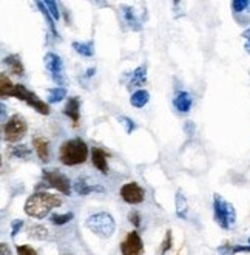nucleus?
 <instances>
[{"label": "nucleus", "instance_id": "12", "mask_svg": "<svg viewBox=\"0 0 250 255\" xmlns=\"http://www.w3.org/2000/svg\"><path fill=\"white\" fill-rule=\"evenodd\" d=\"M73 189L78 195H82V197H86V195H90L93 192H105V189L99 186V184H88L83 178H78L75 184H73Z\"/></svg>", "mask_w": 250, "mask_h": 255}, {"label": "nucleus", "instance_id": "20", "mask_svg": "<svg viewBox=\"0 0 250 255\" xmlns=\"http://www.w3.org/2000/svg\"><path fill=\"white\" fill-rule=\"evenodd\" d=\"M75 48L76 53H79L83 57H91L94 54V42L88 40V42H73L71 45Z\"/></svg>", "mask_w": 250, "mask_h": 255}, {"label": "nucleus", "instance_id": "30", "mask_svg": "<svg viewBox=\"0 0 250 255\" xmlns=\"http://www.w3.org/2000/svg\"><path fill=\"white\" fill-rule=\"evenodd\" d=\"M247 6H249V0H233L232 2V9L235 14L247 11Z\"/></svg>", "mask_w": 250, "mask_h": 255}, {"label": "nucleus", "instance_id": "6", "mask_svg": "<svg viewBox=\"0 0 250 255\" xmlns=\"http://www.w3.org/2000/svg\"><path fill=\"white\" fill-rule=\"evenodd\" d=\"M28 131V124H26V119L16 113L12 115L8 121L3 126V134H5V139L8 142H17L20 141Z\"/></svg>", "mask_w": 250, "mask_h": 255}, {"label": "nucleus", "instance_id": "23", "mask_svg": "<svg viewBox=\"0 0 250 255\" xmlns=\"http://www.w3.org/2000/svg\"><path fill=\"white\" fill-rule=\"evenodd\" d=\"M67 98V90L64 87H54L48 88V102L50 104H57Z\"/></svg>", "mask_w": 250, "mask_h": 255}, {"label": "nucleus", "instance_id": "1", "mask_svg": "<svg viewBox=\"0 0 250 255\" xmlns=\"http://www.w3.org/2000/svg\"><path fill=\"white\" fill-rule=\"evenodd\" d=\"M62 206V200L56 197L53 193H48L45 190H39L36 193H33L31 197H28L26 203H25V214L31 218L36 220H43L50 212L51 209Z\"/></svg>", "mask_w": 250, "mask_h": 255}, {"label": "nucleus", "instance_id": "32", "mask_svg": "<svg viewBox=\"0 0 250 255\" xmlns=\"http://www.w3.org/2000/svg\"><path fill=\"white\" fill-rule=\"evenodd\" d=\"M17 255H39L37 251L29 245H19L17 246Z\"/></svg>", "mask_w": 250, "mask_h": 255}, {"label": "nucleus", "instance_id": "3", "mask_svg": "<svg viewBox=\"0 0 250 255\" xmlns=\"http://www.w3.org/2000/svg\"><path fill=\"white\" fill-rule=\"evenodd\" d=\"M213 214H215V221L226 231L233 229L235 224H237V211H235L233 204L226 201L218 193H215L213 197Z\"/></svg>", "mask_w": 250, "mask_h": 255}, {"label": "nucleus", "instance_id": "21", "mask_svg": "<svg viewBox=\"0 0 250 255\" xmlns=\"http://www.w3.org/2000/svg\"><path fill=\"white\" fill-rule=\"evenodd\" d=\"M147 81V67L141 65L138 67L133 74H131V79H130V85L131 87H142Z\"/></svg>", "mask_w": 250, "mask_h": 255}, {"label": "nucleus", "instance_id": "4", "mask_svg": "<svg viewBox=\"0 0 250 255\" xmlns=\"http://www.w3.org/2000/svg\"><path fill=\"white\" fill-rule=\"evenodd\" d=\"M85 226L90 229L93 234L102 238H108L116 231V223L114 218L107 212H99L94 215H90L85 221Z\"/></svg>", "mask_w": 250, "mask_h": 255}, {"label": "nucleus", "instance_id": "35", "mask_svg": "<svg viewBox=\"0 0 250 255\" xmlns=\"http://www.w3.org/2000/svg\"><path fill=\"white\" fill-rule=\"evenodd\" d=\"M218 252L219 255H235V246H221Z\"/></svg>", "mask_w": 250, "mask_h": 255}, {"label": "nucleus", "instance_id": "36", "mask_svg": "<svg viewBox=\"0 0 250 255\" xmlns=\"http://www.w3.org/2000/svg\"><path fill=\"white\" fill-rule=\"evenodd\" d=\"M243 37L246 39V51L250 53V28L246 29V31L243 33Z\"/></svg>", "mask_w": 250, "mask_h": 255}, {"label": "nucleus", "instance_id": "2", "mask_svg": "<svg viewBox=\"0 0 250 255\" xmlns=\"http://www.w3.org/2000/svg\"><path fill=\"white\" fill-rule=\"evenodd\" d=\"M88 158V145L82 138H73L65 141L59 150V159L64 166L73 167L83 164Z\"/></svg>", "mask_w": 250, "mask_h": 255}, {"label": "nucleus", "instance_id": "24", "mask_svg": "<svg viewBox=\"0 0 250 255\" xmlns=\"http://www.w3.org/2000/svg\"><path fill=\"white\" fill-rule=\"evenodd\" d=\"M28 235L36 238V240H47L48 231L45 226H42V224H33V226L28 228Z\"/></svg>", "mask_w": 250, "mask_h": 255}, {"label": "nucleus", "instance_id": "27", "mask_svg": "<svg viewBox=\"0 0 250 255\" xmlns=\"http://www.w3.org/2000/svg\"><path fill=\"white\" fill-rule=\"evenodd\" d=\"M51 223L54 224V226H64V224H67L68 221L73 220V214L71 212H67V214H54L51 215Z\"/></svg>", "mask_w": 250, "mask_h": 255}, {"label": "nucleus", "instance_id": "19", "mask_svg": "<svg viewBox=\"0 0 250 255\" xmlns=\"http://www.w3.org/2000/svg\"><path fill=\"white\" fill-rule=\"evenodd\" d=\"M149 101H150V93L147 92V90H138V92H135L130 98V104L136 109L145 107L147 104H149Z\"/></svg>", "mask_w": 250, "mask_h": 255}, {"label": "nucleus", "instance_id": "31", "mask_svg": "<svg viewBox=\"0 0 250 255\" xmlns=\"http://www.w3.org/2000/svg\"><path fill=\"white\" fill-rule=\"evenodd\" d=\"M170 248H171V231H167L164 242L161 243V255H166L170 251Z\"/></svg>", "mask_w": 250, "mask_h": 255}, {"label": "nucleus", "instance_id": "37", "mask_svg": "<svg viewBox=\"0 0 250 255\" xmlns=\"http://www.w3.org/2000/svg\"><path fill=\"white\" fill-rule=\"evenodd\" d=\"M247 11L250 12V2H249V6H247Z\"/></svg>", "mask_w": 250, "mask_h": 255}, {"label": "nucleus", "instance_id": "33", "mask_svg": "<svg viewBox=\"0 0 250 255\" xmlns=\"http://www.w3.org/2000/svg\"><path fill=\"white\" fill-rule=\"evenodd\" d=\"M22 228H23V221L22 220H14L11 223V237H16L20 232Z\"/></svg>", "mask_w": 250, "mask_h": 255}, {"label": "nucleus", "instance_id": "16", "mask_svg": "<svg viewBox=\"0 0 250 255\" xmlns=\"http://www.w3.org/2000/svg\"><path fill=\"white\" fill-rule=\"evenodd\" d=\"M122 16H124V20H125V23L128 25V28H131L133 31H141V29H142V23H141V20L136 17V14H135L133 8L124 6V8H122Z\"/></svg>", "mask_w": 250, "mask_h": 255}, {"label": "nucleus", "instance_id": "11", "mask_svg": "<svg viewBox=\"0 0 250 255\" xmlns=\"http://www.w3.org/2000/svg\"><path fill=\"white\" fill-rule=\"evenodd\" d=\"M64 113L71 119L73 124H75V127H78L79 124V119H81V101L79 98L73 96L67 101V106L64 109Z\"/></svg>", "mask_w": 250, "mask_h": 255}, {"label": "nucleus", "instance_id": "13", "mask_svg": "<svg viewBox=\"0 0 250 255\" xmlns=\"http://www.w3.org/2000/svg\"><path fill=\"white\" fill-rule=\"evenodd\" d=\"M91 162H93V166H94L100 173H104V175L108 173L107 153H105L102 148H99V147H94V148H93V152H91Z\"/></svg>", "mask_w": 250, "mask_h": 255}, {"label": "nucleus", "instance_id": "26", "mask_svg": "<svg viewBox=\"0 0 250 255\" xmlns=\"http://www.w3.org/2000/svg\"><path fill=\"white\" fill-rule=\"evenodd\" d=\"M36 5L39 6V9L42 11V14H43V17H45L47 20H48V26H50V29L53 31V34L54 36H59V33H57V29H56V20L51 17V14H50V11H48V8L45 6V2H36Z\"/></svg>", "mask_w": 250, "mask_h": 255}, {"label": "nucleus", "instance_id": "15", "mask_svg": "<svg viewBox=\"0 0 250 255\" xmlns=\"http://www.w3.org/2000/svg\"><path fill=\"white\" fill-rule=\"evenodd\" d=\"M192 104H193V99H192V96H190V93H187V92H179L173 101L174 109L179 113H188L190 109H192Z\"/></svg>", "mask_w": 250, "mask_h": 255}, {"label": "nucleus", "instance_id": "17", "mask_svg": "<svg viewBox=\"0 0 250 255\" xmlns=\"http://www.w3.org/2000/svg\"><path fill=\"white\" fill-rule=\"evenodd\" d=\"M5 64L9 67L11 73L16 74V76H23L25 73V68H23V64L20 61V57L17 54H9L5 57Z\"/></svg>", "mask_w": 250, "mask_h": 255}, {"label": "nucleus", "instance_id": "25", "mask_svg": "<svg viewBox=\"0 0 250 255\" xmlns=\"http://www.w3.org/2000/svg\"><path fill=\"white\" fill-rule=\"evenodd\" d=\"M9 155L12 158H20V159H28L29 156H31V150H29L28 145L22 144V145H16V147H12L11 148V152Z\"/></svg>", "mask_w": 250, "mask_h": 255}, {"label": "nucleus", "instance_id": "9", "mask_svg": "<svg viewBox=\"0 0 250 255\" xmlns=\"http://www.w3.org/2000/svg\"><path fill=\"white\" fill-rule=\"evenodd\" d=\"M121 254L122 255H142L144 254V243L141 235L136 231H131L125 235L121 243Z\"/></svg>", "mask_w": 250, "mask_h": 255}, {"label": "nucleus", "instance_id": "7", "mask_svg": "<svg viewBox=\"0 0 250 255\" xmlns=\"http://www.w3.org/2000/svg\"><path fill=\"white\" fill-rule=\"evenodd\" d=\"M42 172H43L42 178H43V181L47 183L48 187H53V189H56L57 192H61L64 195L71 193L70 178L67 175H64L61 170H57V169H43Z\"/></svg>", "mask_w": 250, "mask_h": 255}, {"label": "nucleus", "instance_id": "5", "mask_svg": "<svg viewBox=\"0 0 250 255\" xmlns=\"http://www.w3.org/2000/svg\"><path fill=\"white\" fill-rule=\"evenodd\" d=\"M12 96L20 99V101H23V102H26L29 107H33L40 115H45V116L50 115V106H48V104L45 101H42L36 93H33L31 90H28L22 84H16V88H14Z\"/></svg>", "mask_w": 250, "mask_h": 255}, {"label": "nucleus", "instance_id": "14", "mask_svg": "<svg viewBox=\"0 0 250 255\" xmlns=\"http://www.w3.org/2000/svg\"><path fill=\"white\" fill-rule=\"evenodd\" d=\"M33 145H34V150H36L39 159L42 162H48L50 161V141L47 138L37 136L33 139Z\"/></svg>", "mask_w": 250, "mask_h": 255}, {"label": "nucleus", "instance_id": "8", "mask_svg": "<svg viewBox=\"0 0 250 255\" xmlns=\"http://www.w3.org/2000/svg\"><path fill=\"white\" fill-rule=\"evenodd\" d=\"M45 67L50 73L51 79L54 81V84H57L56 87L59 85H64L65 84V74H64V62L61 56H57L56 53H47L45 54Z\"/></svg>", "mask_w": 250, "mask_h": 255}, {"label": "nucleus", "instance_id": "29", "mask_svg": "<svg viewBox=\"0 0 250 255\" xmlns=\"http://www.w3.org/2000/svg\"><path fill=\"white\" fill-rule=\"evenodd\" d=\"M45 6L48 8L51 17L54 20H59L61 19V12H59V8H57V2H54V0H45Z\"/></svg>", "mask_w": 250, "mask_h": 255}, {"label": "nucleus", "instance_id": "18", "mask_svg": "<svg viewBox=\"0 0 250 255\" xmlns=\"http://www.w3.org/2000/svg\"><path fill=\"white\" fill-rule=\"evenodd\" d=\"M174 206H176V215L178 218L187 220V212H188V206H187V200L184 197V193L181 190L176 192L174 197Z\"/></svg>", "mask_w": 250, "mask_h": 255}, {"label": "nucleus", "instance_id": "28", "mask_svg": "<svg viewBox=\"0 0 250 255\" xmlns=\"http://www.w3.org/2000/svg\"><path fill=\"white\" fill-rule=\"evenodd\" d=\"M117 121H119V123L124 126L125 133H128V134H131V133H133V131L136 130V124H135L133 119H130V118H127V116H119V118H117Z\"/></svg>", "mask_w": 250, "mask_h": 255}, {"label": "nucleus", "instance_id": "34", "mask_svg": "<svg viewBox=\"0 0 250 255\" xmlns=\"http://www.w3.org/2000/svg\"><path fill=\"white\" fill-rule=\"evenodd\" d=\"M128 220H130V223H133V226H135V228H139V226H141V215H139V212L131 211V212L128 214Z\"/></svg>", "mask_w": 250, "mask_h": 255}, {"label": "nucleus", "instance_id": "22", "mask_svg": "<svg viewBox=\"0 0 250 255\" xmlns=\"http://www.w3.org/2000/svg\"><path fill=\"white\" fill-rule=\"evenodd\" d=\"M14 88H16V84H12L11 79L6 76L5 73L0 74V96H2V98L12 96Z\"/></svg>", "mask_w": 250, "mask_h": 255}, {"label": "nucleus", "instance_id": "10", "mask_svg": "<svg viewBox=\"0 0 250 255\" xmlns=\"http://www.w3.org/2000/svg\"><path fill=\"white\" fill-rule=\"evenodd\" d=\"M121 197H122V200L125 203L136 206V204H141L144 201L145 192H144V189L138 183L131 181V183H125L121 187Z\"/></svg>", "mask_w": 250, "mask_h": 255}, {"label": "nucleus", "instance_id": "38", "mask_svg": "<svg viewBox=\"0 0 250 255\" xmlns=\"http://www.w3.org/2000/svg\"><path fill=\"white\" fill-rule=\"evenodd\" d=\"M249 243H250V238H249Z\"/></svg>", "mask_w": 250, "mask_h": 255}]
</instances>
